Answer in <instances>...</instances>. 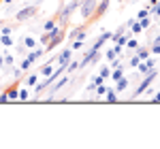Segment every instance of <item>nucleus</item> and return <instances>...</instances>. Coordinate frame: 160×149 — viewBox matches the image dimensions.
Listing matches in <instances>:
<instances>
[{"mask_svg":"<svg viewBox=\"0 0 160 149\" xmlns=\"http://www.w3.org/2000/svg\"><path fill=\"white\" fill-rule=\"evenodd\" d=\"M152 9H154V15H160V2H156Z\"/></svg>","mask_w":160,"mask_h":149,"instance_id":"58836bf2","label":"nucleus"},{"mask_svg":"<svg viewBox=\"0 0 160 149\" xmlns=\"http://www.w3.org/2000/svg\"><path fill=\"white\" fill-rule=\"evenodd\" d=\"M34 15H37V4H28V7H24V9L17 11L15 19H17V22H28V19H32Z\"/></svg>","mask_w":160,"mask_h":149,"instance_id":"f03ea898","label":"nucleus"},{"mask_svg":"<svg viewBox=\"0 0 160 149\" xmlns=\"http://www.w3.org/2000/svg\"><path fill=\"white\" fill-rule=\"evenodd\" d=\"M0 26H2V19H0Z\"/></svg>","mask_w":160,"mask_h":149,"instance_id":"49530a36","label":"nucleus"},{"mask_svg":"<svg viewBox=\"0 0 160 149\" xmlns=\"http://www.w3.org/2000/svg\"><path fill=\"white\" fill-rule=\"evenodd\" d=\"M148 15H149V9H143V11L137 13V19H143V17H148Z\"/></svg>","mask_w":160,"mask_h":149,"instance_id":"7c9ffc66","label":"nucleus"},{"mask_svg":"<svg viewBox=\"0 0 160 149\" xmlns=\"http://www.w3.org/2000/svg\"><path fill=\"white\" fill-rule=\"evenodd\" d=\"M51 73H53V66H51V62H47L43 68H41V74H43V77H49Z\"/></svg>","mask_w":160,"mask_h":149,"instance_id":"dca6fc26","label":"nucleus"},{"mask_svg":"<svg viewBox=\"0 0 160 149\" xmlns=\"http://www.w3.org/2000/svg\"><path fill=\"white\" fill-rule=\"evenodd\" d=\"M139 62H141V60H139L137 55H132V58H130V62H128V64H130V66H137V64H139Z\"/></svg>","mask_w":160,"mask_h":149,"instance_id":"e433bc0d","label":"nucleus"},{"mask_svg":"<svg viewBox=\"0 0 160 149\" xmlns=\"http://www.w3.org/2000/svg\"><path fill=\"white\" fill-rule=\"evenodd\" d=\"M81 45H83V41H81V38H75V43H73V45H71V49H81Z\"/></svg>","mask_w":160,"mask_h":149,"instance_id":"c756f323","label":"nucleus"},{"mask_svg":"<svg viewBox=\"0 0 160 149\" xmlns=\"http://www.w3.org/2000/svg\"><path fill=\"white\" fill-rule=\"evenodd\" d=\"M154 102H160V92L156 94V98H154Z\"/></svg>","mask_w":160,"mask_h":149,"instance_id":"a19ab883","label":"nucleus"},{"mask_svg":"<svg viewBox=\"0 0 160 149\" xmlns=\"http://www.w3.org/2000/svg\"><path fill=\"white\" fill-rule=\"evenodd\" d=\"M66 83H68V77H62V79H58V83H56V85L51 83V85H49V87H51V96H49V100H53V94H56L60 87H64Z\"/></svg>","mask_w":160,"mask_h":149,"instance_id":"39448f33","label":"nucleus"},{"mask_svg":"<svg viewBox=\"0 0 160 149\" xmlns=\"http://www.w3.org/2000/svg\"><path fill=\"white\" fill-rule=\"evenodd\" d=\"M105 58H107V60L111 62V60H113V58H118V55H115V51H113V49H109L107 53H105Z\"/></svg>","mask_w":160,"mask_h":149,"instance_id":"c9c22d12","label":"nucleus"},{"mask_svg":"<svg viewBox=\"0 0 160 149\" xmlns=\"http://www.w3.org/2000/svg\"><path fill=\"white\" fill-rule=\"evenodd\" d=\"M43 53H45V51L43 49H37V51H32V53H28V60H30V62L34 64L38 60V58H41V55H43Z\"/></svg>","mask_w":160,"mask_h":149,"instance_id":"2eb2a0df","label":"nucleus"},{"mask_svg":"<svg viewBox=\"0 0 160 149\" xmlns=\"http://www.w3.org/2000/svg\"><path fill=\"white\" fill-rule=\"evenodd\" d=\"M139 24H141V28L145 30V28H149V17H143V19H139Z\"/></svg>","mask_w":160,"mask_h":149,"instance_id":"2f4dec72","label":"nucleus"},{"mask_svg":"<svg viewBox=\"0 0 160 149\" xmlns=\"http://www.w3.org/2000/svg\"><path fill=\"white\" fill-rule=\"evenodd\" d=\"M111 79H113V81H118V79H120V77H124V66H118V68H113V70H111V74H109Z\"/></svg>","mask_w":160,"mask_h":149,"instance_id":"9b49d317","label":"nucleus"},{"mask_svg":"<svg viewBox=\"0 0 160 149\" xmlns=\"http://www.w3.org/2000/svg\"><path fill=\"white\" fill-rule=\"evenodd\" d=\"M7 98H9V102H11V100H17V87L7 89Z\"/></svg>","mask_w":160,"mask_h":149,"instance_id":"6ab92c4d","label":"nucleus"},{"mask_svg":"<svg viewBox=\"0 0 160 149\" xmlns=\"http://www.w3.org/2000/svg\"><path fill=\"white\" fill-rule=\"evenodd\" d=\"M26 85H28V87L37 85V74H28V79H26Z\"/></svg>","mask_w":160,"mask_h":149,"instance_id":"4be33fe9","label":"nucleus"},{"mask_svg":"<svg viewBox=\"0 0 160 149\" xmlns=\"http://www.w3.org/2000/svg\"><path fill=\"white\" fill-rule=\"evenodd\" d=\"M98 74L102 77V79H109V74H111V68H109V66H102V68L98 70Z\"/></svg>","mask_w":160,"mask_h":149,"instance_id":"aec40b11","label":"nucleus"},{"mask_svg":"<svg viewBox=\"0 0 160 149\" xmlns=\"http://www.w3.org/2000/svg\"><path fill=\"white\" fill-rule=\"evenodd\" d=\"M107 41H111V32H105V34H100V36L94 41V45H92V47H94V49H100V47H102Z\"/></svg>","mask_w":160,"mask_h":149,"instance_id":"423d86ee","label":"nucleus"},{"mask_svg":"<svg viewBox=\"0 0 160 149\" xmlns=\"http://www.w3.org/2000/svg\"><path fill=\"white\" fill-rule=\"evenodd\" d=\"M71 53H73V49H64V51L60 53V55L56 58V60H58V64L66 66V64H68V60H71Z\"/></svg>","mask_w":160,"mask_h":149,"instance_id":"6e6552de","label":"nucleus"},{"mask_svg":"<svg viewBox=\"0 0 160 149\" xmlns=\"http://www.w3.org/2000/svg\"><path fill=\"white\" fill-rule=\"evenodd\" d=\"M92 83H94V85H100V83H105V79H102L100 74H96V77L92 79Z\"/></svg>","mask_w":160,"mask_h":149,"instance_id":"f704fd0d","label":"nucleus"},{"mask_svg":"<svg viewBox=\"0 0 160 149\" xmlns=\"http://www.w3.org/2000/svg\"><path fill=\"white\" fill-rule=\"evenodd\" d=\"M15 60H13V55H4V66H13Z\"/></svg>","mask_w":160,"mask_h":149,"instance_id":"473e14b6","label":"nucleus"},{"mask_svg":"<svg viewBox=\"0 0 160 149\" xmlns=\"http://www.w3.org/2000/svg\"><path fill=\"white\" fill-rule=\"evenodd\" d=\"M137 68H139V74H148L149 70L156 68V62H154L152 58H148V60H141V62L137 64Z\"/></svg>","mask_w":160,"mask_h":149,"instance_id":"20e7f679","label":"nucleus"},{"mask_svg":"<svg viewBox=\"0 0 160 149\" xmlns=\"http://www.w3.org/2000/svg\"><path fill=\"white\" fill-rule=\"evenodd\" d=\"M56 26H58V19L53 17V19H47V22L43 24V30H45V32H49V30H53V28H56Z\"/></svg>","mask_w":160,"mask_h":149,"instance_id":"f8f14e48","label":"nucleus"},{"mask_svg":"<svg viewBox=\"0 0 160 149\" xmlns=\"http://www.w3.org/2000/svg\"><path fill=\"white\" fill-rule=\"evenodd\" d=\"M113 51H115V55H122V45H115V47H113Z\"/></svg>","mask_w":160,"mask_h":149,"instance_id":"4c0bfd02","label":"nucleus"},{"mask_svg":"<svg viewBox=\"0 0 160 149\" xmlns=\"http://www.w3.org/2000/svg\"><path fill=\"white\" fill-rule=\"evenodd\" d=\"M49 38H51V30H49V32H45V34H41V43H43V45H47V43H49Z\"/></svg>","mask_w":160,"mask_h":149,"instance_id":"bb28decb","label":"nucleus"},{"mask_svg":"<svg viewBox=\"0 0 160 149\" xmlns=\"http://www.w3.org/2000/svg\"><path fill=\"white\" fill-rule=\"evenodd\" d=\"M107 9H109V0H102V2H98V4H96V11H94V17H92V19L100 17V15L107 11Z\"/></svg>","mask_w":160,"mask_h":149,"instance_id":"0eeeda50","label":"nucleus"},{"mask_svg":"<svg viewBox=\"0 0 160 149\" xmlns=\"http://www.w3.org/2000/svg\"><path fill=\"white\" fill-rule=\"evenodd\" d=\"M2 66H4V58H0V68H2Z\"/></svg>","mask_w":160,"mask_h":149,"instance_id":"79ce46f5","label":"nucleus"},{"mask_svg":"<svg viewBox=\"0 0 160 149\" xmlns=\"http://www.w3.org/2000/svg\"><path fill=\"white\" fill-rule=\"evenodd\" d=\"M68 38H81V41H86L88 32H86V30H81V28H77V30H73V32H68Z\"/></svg>","mask_w":160,"mask_h":149,"instance_id":"9d476101","label":"nucleus"},{"mask_svg":"<svg viewBox=\"0 0 160 149\" xmlns=\"http://www.w3.org/2000/svg\"><path fill=\"white\" fill-rule=\"evenodd\" d=\"M137 58H139V60H148V58H149V49H139Z\"/></svg>","mask_w":160,"mask_h":149,"instance_id":"412c9836","label":"nucleus"},{"mask_svg":"<svg viewBox=\"0 0 160 149\" xmlns=\"http://www.w3.org/2000/svg\"><path fill=\"white\" fill-rule=\"evenodd\" d=\"M154 43H160V34H158V36H156V41H154Z\"/></svg>","mask_w":160,"mask_h":149,"instance_id":"a18cd8bd","label":"nucleus"},{"mask_svg":"<svg viewBox=\"0 0 160 149\" xmlns=\"http://www.w3.org/2000/svg\"><path fill=\"white\" fill-rule=\"evenodd\" d=\"M105 98H107V102H118V92L115 89H107V94H105Z\"/></svg>","mask_w":160,"mask_h":149,"instance_id":"ddd939ff","label":"nucleus"},{"mask_svg":"<svg viewBox=\"0 0 160 149\" xmlns=\"http://www.w3.org/2000/svg\"><path fill=\"white\" fill-rule=\"evenodd\" d=\"M64 2H66V0H64Z\"/></svg>","mask_w":160,"mask_h":149,"instance_id":"de8ad7c7","label":"nucleus"},{"mask_svg":"<svg viewBox=\"0 0 160 149\" xmlns=\"http://www.w3.org/2000/svg\"><path fill=\"white\" fill-rule=\"evenodd\" d=\"M17 98L19 100H28V89H17Z\"/></svg>","mask_w":160,"mask_h":149,"instance_id":"cd10ccee","label":"nucleus"},{"mask_svg":"<svg viewBox=\"0 0 160 149\" xmlns=\"http://www.w3.org/2000/svg\"><path fill=\"white\" fill-rule=\"evenodd\" d=\"M0 102H9V98H7V92H2V94H0Z\"/></svg>","mask_w":160,"mask_h":149,"instance_id":"ea45409f","label":"nucleus"},{"mask_svg":"<svg viewBox=\"0 0 160 149\" xmlns=\"http://www.w3.org/2000/svg\"><path fill=\"white\" fill-rule=\"evenodd\" d=\"M156 74H158V70H156V68H154V70H149L148 74H143V81H141V83H139V87L135 89V98H139L141 94H145V92H148L149 85H152V81L156 79Z\"/></svg>","mask_w":160,"mask_h":149,"instance_id":"f257e3e1","label":"nucleus"},{"mask_svg":"<svg viewBox=\"0 0 160 149\" xmlns=\"http://www.w3.org/2000/svg\"><path fill=\"white\" fill-rule=\"evenodd\" d=\"M149 53H154V55H158V53H160V43H154V47L149 49Z\"/></svg>","mask_w":160,"mask_h":149,"instance_id":"72a5a7b5","label":"nucleus"},{"mask_svg":"<svg viewBox=\"0 0 160 149\" xmlns=\"http://www.w3.org/2000/svg\"><path fill=\"white\" fill-rule=\"evenodd\" d=\"M0 34H7V36H11V34H13V28H11V26H0Z\"/></svg>","mask_w":160,"mask_h":149,"instance_id":"b1692460","label":"nucleus"},{"mask_svg":"<svg viewBox=\"0 0 160 149\" xmlns=\"http://www.w3.org/2000/svg\"><path fill=\"white\" fill-rule=\"evenodd\" d=\"M139 32H143L141 24H139V22H132V26H130V34H139Z\"/></svg>","mask_w":160,"mask_h":149,"instance_id":"a211bd4d","label":"nucleus"},{"mask_svg":"<svg viewBox=\"0 0 160 149\" xmlns=\"http://www.w3.org/2000/svg\"><path fill=\"white\" fill-rule=\"evenodd\" d=\"M126 87H128V79H126V77H120V79L115 81V87H113V89L120 94V92H124Z\"/></svg>","mask_w":160,"mask_h":149,"instance_id":"1a4fd4ad","label":"nucleus"},{"mask_svg":"<svg viewBox=\"0 0 160 149\" xmlns=\"http://www.w3.org/2000/svg\"><path fill=\"white\" fill-rule=\"evenodd\" d=\"M13 45V38L7 36V34H0V47H11Z\"/></svg>","mask_w":160,"mask_h":149,"instance_id":"4468645a","label":"nucleus"},{"mask_svg":"<svg viewBox=\"0 0 160 149\" xmlns=\"http://www.w3.org/2000/svg\"><path fill=\"white\" fill-rule=\"evenodd\" d=\"M28 2H30V4H34V2H37V4H38V2H41V0H28Z\"/></svg>","mask_w":160,"mask_h":149,"instance_id":"37998d69","label":"nucleus"},{"mask_svg":"<svg viewBox=\"0 0 160 149\" xmlns=\"http://www.w3.org/2000/svg\"><path fill=\"white\" fill-rule=\"evenodd\" d=\"M96 0H83L81 2V7H79V11H81V15L86 17V19H92L94 17V11H96Z\"/></svg>","mask_w":160,"mask_h":149,"instance_id":"7ed1b4c3","label":"nucleus"},{"mask_svg":"<svg viewBox=\"0 0 160 149\" xmlns=\"http://www.w3.org/2000/svg\"><path fill=\"white\" fill-rule=\"evenodd\" d=\"M66 70H68V73H75V70H79V62H71V64H66Z\"/></svg>","mask_w":160,"mask_h":149,"instance_id":"393cba45","label":"nucleus"},{"mask_svg":"<svg viewBox=\"0 0 160 149\" xmlns=\"http://www.w3.org/2000/svg\"><path fill=\"white\" fill-rule=\"evenodd\" d=\"M137 45H139V43H137L135 38H128V41H126V47H128V49H137Z\"/></svg>","mask_w":160,"mask_h":149,"instance_id":"c85d7f7f","label":"nucleus"},{"mask_svg":"<svg viewBox=\"0 0 160 149\" xmlns=\"http://www.w3.org/2000/svg\"><path fill=\"white\" fill-rule=\"evenodd\" d=\"M2 2H4V4H11V2H13V0H2Z\"/></svg>","mask_w":160,"mask_h":149,"instance_id":"c03bdc74","label":"nucleus"},{"mask_svg":"<svg viewBox=\"0 0 160 149\" xmlns=\"http://www.w3.org/2000/svg\"><path fill=\"white\" fill-rule=\"evenodd\" d=\"M107 89H109V87H107V85H102V83H100V85H96V89H94V92H96L98 96H105V94H107Z\"/></svg>","mask_w":160,"mask_h":149,"instance_id":"5701e85b","label":"nucleus"},{"mask_svg":"<svg viewBox=\"0 0 160 149\" xmlns=\"http://www.w3.org/2000/svg\"><path fill=\"white\" fill-rule=\"evenodd\" d=\"M30 66H32V62L26 58V60H22V66H19V70H30Z\"/></svg>","mask_w":160,"mask_h":149,"instance_id":"a878e982","label":"nucleus"},{"mask_svg":"<svg viewBox=\"0 0 160 149\" xmlns=\"http://www.w3.org/2000/svg\"><path fill=\"white\" fill-rule=\"evenodd\" d=\"M24 45H26V49H34V47H37V41H34L32 36H26L24 38Z\"/></svg>","mask_w":160,"mask_h":149,"instance_id":"f3484780","label":"nucleus"}]
</instances>
